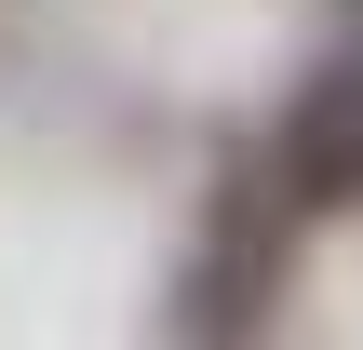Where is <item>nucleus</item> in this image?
<instances>
[{"instance_id":"f257e3e1","label":"nucleus","mask_w":363,"mask_h":350,"mask_svg":"<svg viewBox=\"0 0 363 350\" xmlns=\"http://www.w3.org/2000/svg\"><path fill=\"white\" fill-rule=\"evenodd\" d=\"M296 189H283V162H242L229 189H216V216H202V243H189V283H175V324L189 337H256L269 324V297H283V270H296Z\"/></svg>"},{"instance_id":"f03ea898","label":"nucleus","mask_w":363,"mask_h":350,"mask_svg":"<svg viewBox=\"0 0 363 350\" xmlns=\"http://www.w3.org/2000/svg\"><path fill=\"white\" fill-rule=\"evenodd\" d=\"M283 189L296 202H363V40H337L310 81H296V108H283Z\"/></svg>"}]
</instances>
